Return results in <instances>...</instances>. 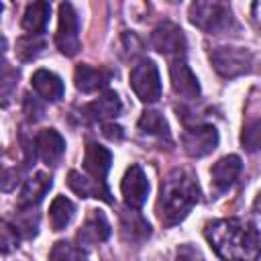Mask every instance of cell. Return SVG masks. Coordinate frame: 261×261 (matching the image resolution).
Returning a JSON list of instances; mask_svg holds the SVG:
<instances>
[{"instance_id": "6da1fadb", "label": "cell", "mask_w": 261, "mask_h": 261, "mask_svg": "<svg viewBox=\"0 0 261 261\" xmlns=\"http://www.w3.org/2000/svg\"><path fill=\"white\" fill-rule=\"evenodd\" d=\"M204 237L222 261H259L261 257L257 228L241 218L212 220L206 224Z\"/></svg>"}, {"instance_id": "7a4b0ae2", "label": "cell", "mask_w": 261, "mask_h": 261, "mask_svg": "<svg viewBox=\"0 0 261 261\" xmlns=\"http://www.w3.org/2000/svg\"><path fill=\"white\" fill-rule=\"evenodd\" d=\"M200 200V186L192 171L184 167L171 169L161 181L157 212L165 226L181 222Z\"/></svg>"}, {"instance_id": "3957f363", "label": "cell", "mask_w": 261, "mask_h": 261, "mask_svg": "<svg viewBox=\"0 0 261 261\" xmlns=\"http://www.w3.org/2000/svg\"><path fill=\"white\" fill-rule=\"evenodd\" d=\"M190 22L208 35H220L234 27L228 4L216 0H198L190 4Z\"/></svg>"}, {"instance_id": "277c9868", "label": "cell", "mask_w": 261, "mask_h": 261, "mask_svg": "<svg viewBox=\"0 0 261 261\" xmlns=\"http://www.w3.org/2000/svg\"><path fill=\"white\" fill-rule=\"evenodd\" d=\"M130 88L141 102H157L161 96V80L157 65L151 59H141L130 69Z\"/></svg>"}, {"instance_id": "5b68a950", "label": "cell", "mask_w": 261, "mask_h": 261, "mask_svg": "<svg viewBox=\"0 0 261 261\" xmlns=\"http://www.w3.org/2000/svg\"><path fill=\"white\" fill-rule=\"evenodd\" d=\"M210 61L222 77H237L251 69L253 55L243 47H216L210 51Z\"/></svg>"}, {"instance_id": "8992f818", "label": "cell", "mask_w": 261, "mask_h": 261, "mask_svg": "<svg viewBox=\"0 0 261 261\" xmlns=\"http://www.w3.org/2000/svg\"><path fill=\"white\" fill-rule=\"evenodd\" d=\"M55 43L65 57H73L80 51V18L69 2L59 4V24Z\"/></svg>"}, {"instance_id": "52a82bcc", "label": "cell", "mask_w": 261, "mask_h": 261, "mask_svg": "<svg viewBox=\"0 0 261 261\" xmlns=\"http://www.w3.org/2000/svg\"><path fill=\"white\" fill-rule=\"evenodd\" d=\"M184 151L190 157H206L218 145V130L212 124H196L181 135Z\"/></svg>"}, {"instance_id": "ba28073f", "label": "cell", "mask_w": 261, "mask_h": 261, "mask_svg": "<svg viewBox=\"0 0 261 261\" xmlns=\"http://www.w3.org/2000/svg\"><path fill=\"white\" fill-rule=\"evenodd\" d=\"M120 192H122V200L130 210H139L149 196V181L145 171L139 165H130L124 171V177L120 181Z\"/></svg>"}, {"instance_id": "9c48e42d", "label": "cell", "mask_w": 261, "mask_h": 261, "mask_svg": "<svg viewBox=\"0 0 261 261\" xmlns=\"http://www.w3.org/2000/svg\"><path fill=\"white\" fill-rule=\"evenodd\" d=\"M151 45L163 53V55H175V57H184L186 51V37L184 31L173 24V22H161L153 35H151Z\"/></svg>"}, {"instance_id": "30bf717a", "label": "cell", "mask_w": 261, "mask_h": 261, "mask_svg": "<svg viewBox=\"0 0 261 261\" xmlns=\"http://www.w3.org/2000/svg\"><path fill=\"white\" fill-rule=\"evenodd\" d=\"M169 75H171V88L177 96L186 100H196L200 96V84L192 67L184 57H175L169 65Z\"/></svg>"}, {"instance_id": "8fae6325", "label": "cell", "mask_w": 261, "mask_h": 261, "mask_svg": "<svg viewBox=\"0 0 261 261\" xmlns=\"http://www.w3.org/2000/svg\"><path fill=\"white\" fill-rule=\"evenodd\" d=\"M110 165H112V153H110L106 147H102V145H98V143H88V145H86L84 171H86L90 177H94V179L106 184V175H108Z\"/></svg>"}, {"instance_id": "7c38bea8", "label": "cell", "mask_w": 261, "mask_h": 261, "mask_svg": "<svg viewBox=\"0 0 261 261\" xmlns=\"http://www.w3.org/2000/svg\"><path fill=\"white\" fill-rule=\"evenodd\" d=\"M35 149L43 163L57 165L65 153V141L55 128H43L35 139Z\"/></svg>"}, {"instance_id": "4fadbf2b", "label": "cell", "mask_w": 261, "mask_h": 261, "mask_svg": "<svg viewBox=\"0 0 261 261\" xmlns=\"http://www.w3.org/2000/svg\"><path fill=\"white\" fill-rule=\"evenodd\" d=\"M241 169H243V163H241L239 155H226V157L218 159L210 169V177H212L214 190L216 192H226L228 188H232V184L237 181Z\"/></svg>"}, {"instance_id": "5bb4252c", "label": "cell", "mask_w": 261, "mask_h": 261, "mask_svg": "<svg viewBox=\"0 0 261 261\" xmlns=\"http://www.w3.org/2000/svg\"><path fill=\"white\" fill-rule=\"evenodd\" d=\"M67 184L82 198H100L106 204H112V196H110L108 186L102 184V181H98V179H94V177H90L88 173H82V171H75L73 169L67 175Z\"/></svg>"}, {"instance_id": "9a60e30c", "label": "cell", "mask_w": 261, "mask_h": 261, "mask_svg": "<svg viewBox=\"0 0 261 261\" xmlns=\"http://www.w3.org/2000/svg\"><path fill=\"white\" fill-rule=\"evenodd\" d=\"M112 80V73L106 67H92V65H77L75 73H73V82L75 88L84 94H92L98 90H104L108 86V82Z\"/></svg>"}, {"instance_id": "2e32d148", "label": "cell", "mask_w": 261, "mask_h": 261, "mask_svg": "<svg viewBox=\"0 0 261 261\" xmlns=\"http://www.w3.org/2000/svg\"><path fill=\"white\" fill-rule=\"evenodd\" d=\"M31 84H33V90L45 100V102H57L63 98V82L59 75H55L53 71L49 69H37L31 77Z\"/></svg>"}, {"instance_id": "e0dca14e", "label": "cell", "mask_w": 261, "mask_h": 261, "mask_svg": "<svg viewBox=\"0 0 261 261\" xmlns=\"http://www.w3.org/2000/svg\"><path fill=\"white\" fill-rule=\"evenodd\" d=\"M51 184H53L51 175L45 173V171H39L33 177H29L24 181L20 194H18V208H33V206H37L43 200V196L49 192Z\"/></svg>"}, {"instance_id": "ac0fdd59", "label": "cell", "mask_w": 261, "mask_h": 261, "mask_svg": "<svg viewBox=\"0 0 261 261\" xmlns=\"http://www.w3.org/2000/svg\"><path fill=\"white\" fill-rule=\"evenodd\" d=\"M110 237V224L106 220V216L100 210H90V216L86 218L84 226L77 232V241L80 245H94V243H102Z\"/></svg>"}, {"instance_id": "d6986e66", "label": "cell", "mask_w": 261, "mask_h": 261, "mask_svg": "<svg viewBox=\"0 0 261 261\" xmlns=\"http://www.w3.org/2000/svg\"><path fill=\"white\" fill-rule=\"evenodd\" d=\"M122 110V104H120V98L116 92L112 90H106L102 92L94 102H90L86 106V114L92 118V120H108V118H116Z\"/></svg>"}, {"instance_id": "ffe728a7", "label": "cell", "mask_w": 261, "mask_h": 261, "mask_svg": "<svg viewBox=\"0 0 261 261\" xmlns=\"http://www.w3.org/2000/svg\"><path fill=\"white\" fill-rule=\"evenodd\" d=\"M49 14H51V4L49 2H33L27 6L24 14H22V29L29 35H41L47 29L49 22Z\"/></svg>"}, {"instance_id": "44dd1931", "label": "cell", "mask_w": 261, "mask_h": 261, "mask_svg": "<svg viewBox=\"0 0 261 261\" xmlns=\"http://www.w3.org/2000/svg\"><path fill=\"white\" fill-rule=\"evenodd\" d=\"M73 214H75L73 202H71L69 198H65V196H57V198L51 202V206H49L51 228H53V230H63V228L71 222Z\"/></svg>"}, {"instance_id": "7402d4cb", "label": "cell", "mask_w": 261, "mask_h": 261, "mask_svg": "<svg viewBox=\"0 0 261 261\" xmlns=\"http://www.w3.org/2000/svg\"><path fill=\"white\" fill-rule=\"evenodd\" d=\"M139 130L143 135L149 137H157V139H165L169 141V126L167 120L161 116V112L157 110H145L139 118Z\"/></svg>"}, {"instance_id": "603a6c76", "label": "cell", "mask_w": 261, "mask_h": 261, "mask_svg": "<svg viewBox=\"0 0 261 261\" xmlns=\"http://www.w3.org/2000/svg\"><path fill=\"white\" fill-rule=\"evenodd\" d=\"M20 212H16V220H14V230L18 232V237L24 239H33L37 234V226H39V214L33 212V208H18Z\"/></svg>"}, {"instance_id": "cb8c5ba5", "label": "cell", "mask_w": 261, "mask_h": 261, "mask_svg": "<svg viewBox=\"0 0 261 261\" xmlns=\"http://www.w3.org/2000/svg\"><path fill=\"white\" fill-rule=\"evenodd\" d=\"M49 261H88V257L82 253L80 247L67 241H57L49 253Z\"/></svg>"}, {"instance_id": "d4e9b609", "label": "cell", "mask_w": 261, "mask_h": 261, "mask_svg": "<svg viewBox=\"0 0 261 261\" xmlns=\"http://www.w3.org/2000/svg\"><path fill=\"white\" fill-rule=\"evenodd\" d=\"M37 37H39V35H29V37H22V39L16 43V53H18L20 59H24V61L35 59V57L43 51L45 43H43L41 39H37Z\"/></svg>"}, {"instance_id": "484cf974", "label": "cell", "mask_w": 261, "mask_h": 261, "mask_svg": "<svg viewBox=\"0 0 261 261\" xmlns=\"http://www.w3.org/2000/svg\"><path fill=\"white\" fill-rule=\"evenodd\" d=\"M241 145H243L249 153H255V151L261 149V120H253V122H249V124L243 128Z\"/></svg>"}, {"instance_id": "4316f807", "label": "cell", "mask_w": 261, "mask_h": 261, "mask_svg": "<svg viewBox=\"0 0 261 261\" xmlns=\"http://www.w3.org/2000/svg\"><path fill=\"white\" fill-rule=\"evenodd\" d=\"M43 112H45V108H43V104L39 102V98L27 94V96H24V114H27V118L33 120V122H37L39 118H43Z\"/></svg>"}, {"instance_id": "83f0119b", "label": "cell", "mask_w": 261, "mask_h": 261, "mask_svg": "<svg viewBox=\"0 0 261 261\" xmlns=\"http://www.w3.org/2000/svg\"><path fill=\"white\" fill-rule=\"evenodd\" d=\"M12 247H18V232L14 230L12 224L4 220L2 222V253H8Z\"/></svg>"}, {"instance_id": "f1b7e54d", "label": "cell", "mask_w": 261, "mask_h": 261, "mask_svg": "<svg viewBox=\"0 0 261 261\" xmlns=\"http://www.w3.org/2000/svg\"><path fill=\"white\" fill-rule=\"evenodd\" d=\"M18 71L10 69L8 63L4 61V69H2V96H4V104H8V96H10V88L16 84Z\"/></svg>"}, {"instance_id": "f546056e", "label": "cell", "mask_w": 261, "mask_h": 261, "mask_svg": "<svg viewBox=\"0 0 261 261\" xmlns=\"http://www.w3.org/2000/svg\"><path fill=\"white\" fill-rule=\"evenodd\" d=\"M177 261H206L194 245H181L177 249Z\"/></svg>"}, {"instance_id": "4dcf8cb0", "label": "cell", "mask_w": 261, "mask_h": 261, "mask_svg": "<svg viewBox=\"0 0 261 261\" xmlns=\"http://www.w3.org/2000/svg\"><path fill=\"white\" fill-rule=\"evenodd\" d=\"M102 133H104V137H106V139H110V141H120V139L124 137V133H122V126H118V124H112V122L104 124V126H102Z\"/></svg>"}, {"instance_id": "1f68e13d", "label": "cell", "mask_w": 261, "mask_h": 261, "mask_svg": "<svg viewBox=\"0 0 261 261\" xmlns=\"http://www.w3.org/2000/svg\"><path fill=\"white\" fill-rule=\"evenodd\" d=\"M253 14H255L257 22L261 24V2H255V4H253Z\"/></svg>"}]
</instances>
